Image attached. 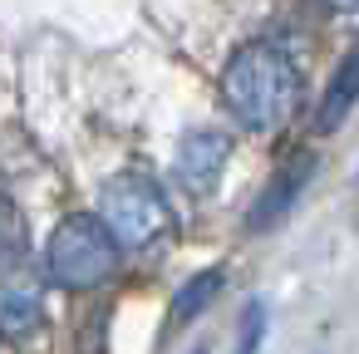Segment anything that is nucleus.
<instances>
[{"instance_id": "6e6552de", "label": "nucleus", "mask_w": 359, "mask_h": 354, "mask_svg": "<svg viewBox=\"0 0 359 354\" xmlns=\"http://www.w3.org/2000/svg\"><path fill=\"white\" fill-rule=\"evenodd\" d=\"M222 295V266H207V271H197L177 295H172V315H168V334H177L187 320H197L212 300Z\"/></svg>"}, {"instance_id": "7ed1b4c3", "label": "nucleus", "mask_w": 359, "mask_h": 354, "mask_svg": "<svg viewBox=\"0 0 359 354\" xmlns=\"http://www.w3.org/2000/svg\"><path fill=\"white\" fill-rule=\"evenodd\" d=\"M99 222L114 231L118 246H153L172 231V207L153 177L118 172L99 192Z\"/></svg>"}, {"instance_id": "1a4fd4ad", "label": "nucleus", "mask_w": 359, "mask_h": 354, "mask_svg": "<svg viewBox=\"0 0 359 354\" xmlns=\"http://www.w3.org/2000/svg\"><path fill=\"white\" fill-rule=\"evenodd\" d=\"M261 339H266V305H261V300H251V305H246V315H241L236 354H256V349H261Z\"/></svg>"}, {"instance_id": "9d476101", "label": "nucleus", "mask_w": 359, "mask_h": 354, "mask_svg": "<svg viewBox=\"0 0 359 354\" xmlns=\"http://www.w3.org/2000/svg\"><path fill=\"white\" fill-rule=\"evenodd\" d=\"M15 246H20V222H15V212L6 202H0V256L15 251Z\"/></svg>"}, {"instance_id": "f257e3e1", "label": "nucleus", "mask_w": 359, "mask_h": 354, "mask_svg": "<svg viewBox=\"0 0 359 354\" xmlns=\"http://www.w3.org/2000/svg\"><path fill=\"white\" fill-rule=\"evenodd\" d=\"M300 94V74L295 60L276 45V40H246L231 50L226 69H222V99L236 114L241 128L251 133H276Z\"/></svg>"}, {"instance_id": "f8f14e48", "label": "nucleus", "mask_w": 359, "mask_h": 354, "mask_svg": "<svg viewBox=\"0 0 359 354\" xmlns=\"http://www.w3.org/2000/svg\"><path fill=\"white\" fill-rule=\"evenodd\" d=\"M192 354H207V349H192Z\"/></svg>"}, {"instance_id": "20e7f679", "label": "nucleus", "mask_w": 359, "mask_h": 354, "mask_svg": "<svg viewBox=\"0 0 359 354\" xmlns=\"http://www.w3.org/2000/svg\"><path fill=\"white\" fill-rule=\"evenodd\" d=\"M315 153H290L271 177H266V187L256 192V202H251V212H246V231H266V226H276L295 202H300V192L310 187V177H315Z\"/></svg>"}, {"instance_id": "f03ea898", "label": "nucleus", "mask_w": 359, "mask_h": 354, "mask_svg": "<svg viewBox=\"0 0 359 354\" xmlns=\"http://www.w3.org/2000/svg\"><path fill=\"white\" fill-rule=\"evenodd\" d=\"M45 271L65 290H99L118 271V241L94 212L65 217L45 241Z\"/></svg>"}, {"instance_id": "423d86ee", "label": "nucleus", "mask_w": 359, "mask_h": 354, "mask_svg": "<svg viewBox=\"0 0 359 354\" xmlns=\"http://www.w3.org/2000/svg\"><path fill=\"white\" fill-rule=\"evenodd\" d=\"M359 104V45L334 64V74H330V84H325V94H320V114H315V128L320 133H334L339 123H344V114Z\"/></svg>"}, {"instance_id": "9b49d317", "label": "nucleus", "mask_w": 359, "mask_h": 354, "mask_svg": "<svg viewBox=\"0 0 359 354\" xmlns=\"http://www.w3.org/2000/svg\"><path fill=\"white\" fill-rule=\"evenodd\" d=\"M325 6H330V11H344V15H354V11H359V0H325Z\"/></svg>"}, {"instance_id": "0eeeda50", "label": "nucleus", "mask_w": 359, "mask_h": 354, "mask_svg": "<svg viewBox=\"0 0 359 354\" xmlns=\"http://www.w3.org/2000/svg\"><path fill=\"white\" fill-rule=\"evenodd\" d=\"M40 320H45V305H40V290L35 285H20V280L0 285V334H6V339L35 334Z\"/></svg>"}, {"instance_id": "39448f33", "label": "nucleus", "mask_w": 359, "mask_h": 354, "mask_svg": "<svg viewBox=\"0 0 359 354\" xmlns=\"http://www.w3.org/2000/svg\"><path fill=\"white\" fill-rule=\"evenodd\" d=\"M226 153H231V138H226L222 128H197V133H187L182 148H177V182H182L187 192H197V197L217 192V182H222V172H226Z\"/></svg>"}]
</instances>
